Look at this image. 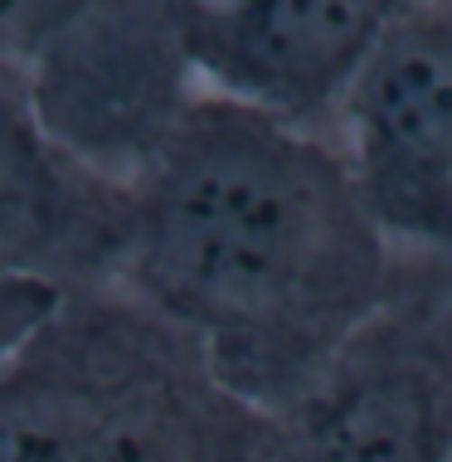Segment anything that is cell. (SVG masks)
<instances>
[{"mask_svg":"<svg viewBox=\"0 0 452 462\" xmlns=\"http://www.w3.org/2000/svg\"><path fill=\"white\" fill-rule=\"evenodd\" d=\"M127 185L97 176L49 136L15 69L0 64V282H112Z\"/></svg>","mask_w":452,"mask_h":462,"instance_id":"6","label":"cell"},{"mask_svg":"<svg viewBox=\"0 0 452 462\" xmlns=\"http://www.w3.org/2000/svg\"><path fill=\"white\" fill-rule=\"evenodd\" d=\"M413 0H195L209 88L331 132L365 59Z\"/></svg>","mask_w":452,"mask_h":462,"instance_id":"5","label":"cell"},{"mask_svg":"<svg viewBox=\"0 0 452 462\" xmlns=\"http://www.w3.org/2000/svg\"><path fill=\"white\" fill-rule=\"evenodd\" d=\"M97 0H0V64L24 73L54 49Z\"/></svg>","mask_w":452,"mask_h":462,"instance_id":"9","label":"cell"},{"mask_svg":"<svg viewBox=\"0 0 452 462\" xmlns=\"http://www.w3.org/2000/svg\"><path fill=\"white\" fill-rule=\"evenodd\" d=\"M389 239L452 254V0H413L331 122Z\"/></svg>","mask_w":452,"mask_h":462,"instance_id":"4","label":"cell"},{"mask_svg":"<svg viewBox=\"0 0 452 462\" xmlns=\"http://www.w3.org/2000/svg\"><path fill=\"white\" fill-rule=\"evenodd\" d=\"M297 462H452V254H413L389 297L282 409Z\"/></svg>","mask_w":452,"mask_h":462,"instance_id":"2","label":"cell"},{"mask_svg":"<svg viewBox=\"0 0 452 462\" xmlns=\"http://www.w3.org/2000/svg\"><path fill=\"white\" fill-rule=\"evenodd\" d=\"M88 462H297V453L278 409L238 394L185 336L146 311Z\"/></svg>","mask_w":452,"mask_h":462,"instance_id":"7","label":"cell"},{"mask_svg":"<svg viewBox=\"0 0 452 462\" xmlns=\"http://www.w3.org/2000/svg\"><path fill=\"white\" fill-rule=\"evenodd\" d=\"M404 268L336 132L199 88L127 180L112 287L238 394L292 409Z\"/></svg>","mask_w":452,"mask_h":462,"instance_id":"1","label":"cell"},{"mask_svg":"<svg viewBox=\"0 0 452 462\" xmlns=\"http://www.w3.org/2000/svg\"><path fill=\"white\" fill-rule=\"evenodd\" d=\"M146 307L122 287H69L0 356V462H88Z\"/></svg>","mask_w":452,"mask_h":462,"instance_id":"8","label":"cell"},{"mask_svg":"<svg viewBox=\"0 0 452 462\" xmlns=\"http://www.w3.org/2000/svg\"><path fill=\"white\" fill-rule=\"evenodd\" d=\"M59 287L44 282H0V356L20 341L24 331L40 327V317L59 302Z\"/></svg>","mask_w":452,"mask_h":462,"instance_id":"10","label":"cell"},{"mask_svg":"<svg viewBox=\"0 0 452 462\" xmlns=\"http://www.w3.org/2000/svg\"><path fill=\"white\" fill-rule=\"evenodd\" d=\"M20 79L69 156L127 185L209 88L195 54V0H97Z\"/></svg>","mask_w":452,"mask_h":462,"instance_id":"3","label":"cell"}]
</instances>
